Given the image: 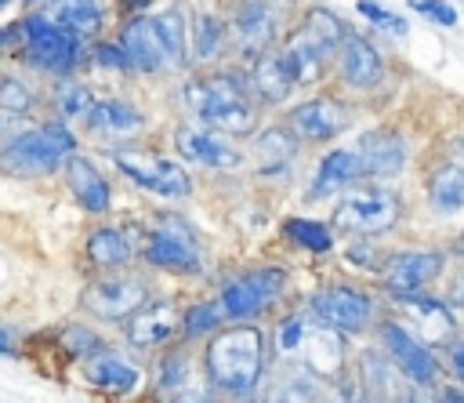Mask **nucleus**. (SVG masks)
<instances>
[{"label":"nucleus","mask_w":464,"mask_h":403,"mask_svg":"<svg viewBox=\"0 0 464 403\" xmlns=\"http://www.w3.org/2000/svg\"><path fill=\"white\" fill-rule=\"evenodd\" d=\"M439 403H464V388H457V385H446V388L439 392Z\"/></svg>","instance_id":"49530a36"},{"label":"nucleus","mask_w":464,"mask_h":403,"mask_svg":"<svg viewBox=\"0 0 464 403\" xmlns=\"http://www.w3.org/2000/svg\"><path fill=\"white\" fill-rule=\"evenodd\" d=\"M80 367H83V378H87L94 388H102V392H116V396L134 392L138 381H141V370H138L130 359H123L116 349H109V345H105L102 352L87 356Z\"/></svg>","instance_id":"bb28decb"},{"label":"nucleus","mask_w":464,"mask_h":403,"mask_svg":"<svg viewBox=\"0 0 464 403\" xmlns=\"http://www.w3.org/2000/svg\"><path fill=\"white\" fill-rule=\"evenodd\" d=\"M174 403H214L210 396H203V392H181Z\"/></svg>","instance_id":"de8ad7c7"},{"label":"nucleus","mask_w":464,"mask_h":403,"mask_svg":"<svg viewBox=\"0 0 464 403\" xmlns=\"http://www.w3.org/2000/svg\"><path fill=\"white\" fill-rule=\"evenodd\" d=\"M286 290V272L279 265H261V269H246V272H236L221 283L218 290V309L225 319L239 323V319H250L257 312H265L279 294Z\"/></svg>","instance_id":"f8f14e48"},{"label":"nucleus","mask_w":464,"mask_h":403,"mask_svg":"<svg viewBox=\"0 0 464 403\" xmlns=\"http://www.w3.org/2000/svg\"><path fill=\"white\" fill-rule=\"evenodd\" d=\"M334 62H337V80H341L344 87L373 91V87H381V80H384V58H381V51H377L362 33H352V29H348V33L341 36V44H337Z\"/></svg>","instance_id":"6ab92c4d"},{"label":"nucleus","mask_w":464,"mask_h":403,"mask_svg":"<svg viewBox=\"0 0 464 403\" xmlns=\"http://www.w3.org/2000/svg\"><path fill=\"white\" fill-rule=\"evenodd\" d=\"M62 182L72 196V203L91 214V218H105L112 211V182L109 174L102 171V163L87 152H72L65 163H62Z\"/></svg>","instance_id":"2eb2a0df"},{"label":"nucleus","mask_w":464,"mask_h":403,"mask_svg":"<svg viewBox=\"0 0 464 403\" xmlns=\"http://www.w3.org/2000/svg\"><path fill=\"white\" fill-rule=\"evenodd\" d=\"M181 323V309L167 298H149L130 319H123V338L130 349H163Z\"/></svg>","instance_id":"4be33fe9"},{"label":"nucleus","mask_w":464,"mask_h":403,"mask_svg":"<svg viewBox=\"0 0 464 403\" xmlns=\"http://www.w3.org/2000/svg\"><path fill=\"white\" fill-rule=\"evenodd\" d=\"M276 349L283 356L304 359V367L315 378H341V370H344V334L315 323L304 312H294L279 323Z\"/></svg>","instance_id":"0eeeda50"},{"label":"nucleus","mask_w":464,"mask_h":403,"mask_svg":"<svg viewBox=\"0 0 464 403\" xmlns=\"http://www.w3.org/2000/svg\"><path fill=\"white\" fill-rule=\"evenodd\" d=\"M402 305H406V312L428 330V338H446V334H453V316L446 312L442 301H435V298H428V294H413V298H402Z\"/></svg>","instance_id":"c9c22d12"},{"label":"nucleus","mask_w":464,"mask_h":403,"mask_svg":"<svg viewBox=\"0 0 464 403\" xmlns=\"http://www.w3.org/2000/svg\"><path fill=\"white\" fill-rule=\"evenodd\" d=\"M221 309H218V301H196V305H188L185 312H181V334L188 338V341H196V338H210L218 327H221Z\"/></svg>","instance_id":"4c0bfd02"},{"label":"nucleus","mask_w":464,"mask_h":403,"mask_svg":"<svg viewBox=\"0 0 464 403\" xmlns=\"http://www.w3.org/2000/svg\"><path fill=\"white\" fill-rule=\"evenodd\" d=\"M109 160L130 185H138V189H145L160 200H185L192 192L188 171L178 160H170L156 149L123 142V145H109Z\"/></svg>","instance_id":"6e6552de"},{"label":"nucleus","mask_w":464,"mask_h":403,"mask_svg":"<svg viewBox=\"0 0 464 403\" xmlns=\"http://www.w3.org/2000/svg\"><path fill=\"white\" fill-rule=\"evenodd\" d=\"M228 44V33H225V22L210 11L196 15V22L188 25V62H214L221 54V47Z\"/></svg>","instance_id":"72a5a7b5"},{"label":"nucleus","mask_w":464,"mask_h":403,"mask_svg":"<svg viewBox=\"0 0 464 403\" xmlns=\"http://www.w3.org/2000/svg\"><path fill=\"white\" fill-rule=\"evenodd\" d=\"M94 91H91V84H83L80 76H58V80H51V87L44 91V105L51 109V116L54 120H62V123H80L83 116H87V109L94 105Z\"/></svg>","instance_id":"c756f323"},{"label":"nucleus","mask_w":464,"mask_h":403,"mask_svg":"<svg viewBox=\"0 0 464 403\" xmlns=\"http://www.w3.org/2000/svg\"><path fill=\"white\" fill-rule=\"evenodd\" d=\"M174 149L181 160L196 163V167H210V171H228V167H239L243 152L232 145V138L210 131V127H199V123H181L174 131Z\"/></svg>","instance_id":"aec40b11"},{"label":"nucleus","mask_w":464,"mask_h":403,"mask_svg":"<svg viewBox=\"0 0 464 403\" xmlns=\"http://www.w3.org/2000/svg\"><path fill=\"white\" fill-rule=\"evenodd\" d=\"M243 84H246V94H250L254 102H265V105H279V102H286L290 91L297 87L294 76H290V69H286V62L279 58V51L257 54Z\"/></svg>","instance_id":"a878e982"},{"label":"nucleus","mask_w":464,"mask_h":403,"mask_svg":"<svg viewBox=\"0 0 464 403\" xmlns=\"http://www.w3.org/2000/svg\"><path fill=\"white\" fill-rule=\"evenodd\" d=\"M344 33H348L344 22L330 7H308L304 11L297 29L290 36H283V47H279V58L286 62L297 87L312 84L326 69V62H334L337 44H341Z\"/></svg>","instance_id":"39448f33"},{"label":"nucleus","mask_w":464,"mask_h":403,"mask_svg":"<svg viewBox=\"0 0 464 403\" xmlns=\"http://www.w3.org/2000/svg\"><path fill=\"white\" fill-rule=\"evenodd\" d=\"M138 251H141V236L120 221H94L83 236V265L94 272H120V269H130L138 261Z\"/></svg>","instance_id":"4468645a"},{"label":"nucleus","mask_w":464,"mask_h":403,"mask_svg":"<svg viewBox=\"0 0 464 403\" xmlns=\"http://www.w3.org/2000/svg\"><path fill=\"white\" fill-rule=\"evenodd\" d=\"M428 207L435 214H460L464 211V160L446 156L428 174Z\"/></svg>","instance_id":"c85d7f7f"},{"label":"nucleus","mask_w":464,"mask_h":403,"mask_svg":"<svg viewBox=\"0 0 464 403\" xmlns=\"http://www.w3.org/2000/svg\"><path fill=\"white\" fill-rule=\"evenodd\" d=\"M283 236H286L290 243L312 251V254H326V251L334 247L330 225H323V221H315V218H286V221H283Z\"/></svg>","instance_id":"e433bc0d"},{"label":"nucleus","mask_w":464,"mask_h":403,"mask_svg":"<svg viewBox=\"0 0 464 403\" xmlns=\"http://www.w3.org/2000/svg\"><path fill=\"white\" fill-rule=\"evenodd\" d=\"M116 44L130 65V73H167V58H163V47L149 25V15H127L120 22V33H116Z\"/></svg>","instance_id":"393cba45"},{"label":"nucleus","mask_w":464,"mask_h":403,"mask_svg":"<svg viewBox=\"0 0 464 403\" xmlns=\"http://www.w3.org/2000/svg\"><path fill=\"white\" fill-rule=\"evenodd\" d=\"M294 7H297V0H239L225 33L239 54H246V58L268 54L276 44H283Z\"/></svg>","instance_id":"9d476101"},{"label":"nucleus","mask_w":464,"mask_h":403,"mask_svg":"<svg viewBox=\"0 0 464 403\" xmlns=\"http://www.w3.org/2000/svg\"><path fill=\"white\" fill-rule=\"evenodd\" d=\"M80 123L87 127V134L105 138L112 145H123V142L138 138L149 120H145V113L130 98H123V94H98Z\"/></svg>","instance_id":"dca6fc26"},{"label":"nucleus","mask_w":464,"mask_h":403,"mask_svg":"<svg viewBox=\"0 0 464 403\" xmlns=\"http://www.w3.org/2000/svg\"><path fill=\"white\" fill-rule=\"evenodd\" d=\"M14 22H18L14 58L25 65V73L58 80V76H76V69L87 62V44L51 25L36 7H25Z\"/></svg>","instance_id":"20e7f679"},{"label":"nucleus","mask_w":464,"mask_h":403,"mask_svg":"<svg viewBox=\"0 0 464 403\" xmlns=\"http://www.w3.org/2000/svg\"><path fill=\"white\" fill-rule=\"evenodd\" d=\"M149 25L163 47L167 69H185L188 65V15L181 4H167L149 15Z\"/></svg>","instance_id":"cd10ccee"},{"label":"nucleus","mask_w":464,"mask_h":403,"mask_svg":"<svg viewBox=\"0 0 464 403\" xmlns=\"http://www.w3.org/2000/svg\"><path fill=\"white\" fill-rule=\"evenodd\" d=\"M294 152H297V138L286 127H268L254 142V156H257L261 174H283L294 163Z\"/></svg>","instance_id":"473e14b6"},{"label":"nucleus","mask_w":464,"mask_h":403,"mask_svg":"<svg viewBox=\"0 0 464 403\" xmlns=\"http://www.w3.org/2000/svg\"><path fill=\"white\" fill-rule=\"evenodd\" d=\"M4 131H7V116L0 113V138H4Z\"/></svg>","instance_id":"8fccbe9b"},{"label":"nucleus","mask_w":464,"mask_h":403,"mask_svg":"<svg viewBox=\"0 0 464 403\" xmlns=\"http://www.w3.org/2000/svg\"><path fill=\"white\" fill-rule=\"evenodd\" d=\"M265 330L250 323L218 327L203 349V370L214 388L228 396H250L265 374Z\"/></svg>","instance_id":"f03ea898"},{"label":"nucleus","mask_w":464,"mask_h":403,"mask_svg":"<svg viewBox=\"0 0 464 403\" xmlns=\"http://www.w3.org/2000/svg\"><path fill=\"white\" fill-rule=\"evenodd\" d=\"M355 7H359V15L370 18L377 29H388V33H395V36H406V29H410L402 15H395V11H388V7H381V4H373V0H359Z\"/></svg>","instance_id":"a19ab883"},{"label":"nucleus","mask_w":464,"mask_h":403,"mask_svg":"<svg viewBox=\"0 0 464 403\" xmlns=\"http://www.w3.org/2000/svg\"><path fill=\"white\" fill-rule=\"evenodd\" d=\"M11 4H18V0H0V11H7Z\"/></svg>","instance_id":"3c124183"},{"label":"nucleus","mask_w":464,"mask_h":403,"mask_svg":"<svg viewBox=\"0 0 464 403\" xmlns=\"http://www.w3.org/2000/svg\"><path fill=\"white\" fill-rule=\"evenodd\" d=\"M344 127H348V109L330 94L304 98L286 113V131L301 142H330Z\"/></svg>","instance_id":"f3484780"},{"label":"nucleus","mask_w":464,"mask_h":403,"mask_svg":"<svg viewBox=\"0 0 464 403\" xmlns=\"http://www.w3.org/2000/svg\"><path fill=\"white\" fill-rule=\"evenodd\" d=\"M381 341H384V352L395 359V367H399L413 385L428 388V385L439 381V359H435V352L424 349L402 323L388 319V323L381 327Z\"/></svg>","instance_id":"5701e85b"},{"label":"nucleus","mask_w":464,"mask_h":403,"mask_svg":"<svg viewBox=\"0 0 464 403\" xmlns=\"http://www.w3.org/2000/svg\"><path fill=\"white\" fill-rule=\"evenodd\" d=\"M185 105L199 127H210L225 138L250 134L257 127V105L246 94V84L236 73H207L185 84Z\"/></svg>","instance_id":"7ed1b4c3"},{"label":"nucleus","mask_w":464,"mask_h":403,"mask_svg":"<svg viewBox=\"0 0 464 403\" xmlns=\"http://www.w3.org/2000/svg\"><path fill=\"white\" fill-rule=\"evenodd\" d=\"M308 309H312L315 323H323V327H330L337 334H359L373 319V298L362 287H352V283L319 287L308 298Z\"/></svg>","instance_id":"ddd939ff"},{"label":"nucleus","mask_w":464,"mask_h":403,"mask_svg":"<svg viewBox=\"0 0 464 403\" xmlns=\"http://www.w3.org/2000/svg\"><path fill=\"white\" fill-rule=\"evenodd\" d=\"M185 381H188V359L181 349H170L160 356L156 363V385L163 392H185Z\"/></svg>","instance_id":"58836bf2"},{"label":"nucleus","mask_w":464,"mask_h":403,"mask_svg":"<svg viewBox=\"0 0 464 403\" xmlns=\"http://www.w3.org/2000/svg\"><path fill=\"white\" fill-rule=\"evenodd\" d=\"M44 105V91L22 69H0V113L7 120H33Z\"/></svg>","instance_id":"7c9ffc66"},{"label":"nucleus","mask_w":464,"mask_h":403,"mask_svg":"<svg viewBox=\"0 0 464 403\" xmlns=\"http://www.w3.org/2000/svg\"><path fill=\"white\" fill-rule=\"evenodd\" d=\"M395 403H435L428 392H420V385L417 388H410V392H399V399Z\"/></svg>","instance_id":"a18cd8bd"},{"label":"nucleus","mask_w":464,"mask_h":403,"mask_svg":"<svg viewBox=\"0 0 464 403\" xmlns=\"http://www.w3.org/2000/svg\"><path fill=\"white\" fill-rule=\"evenodd\" d=\"M152 298L149 276L134 269L120 272H94L80 290V312L94 323H123Z\"/></svg>","instance_id":"423d86ee"},{"label":"nucleus","mask_w":464,"mask_h":403,"mask_svg":"<svg viewBox=\"0 0 464 403\" xmlns=\"http://www.w3.org/2000/svg\"><path fill=\"white\" fill-rule=\"evenodd\" d=\"M22 341H25V330L11 316H0V356H18Z\"/></svg>","instance_id":"37998d69"},{"label":"nucleus","mask_w":464,"mask_h":403,"mask_svg":"<svg viewBox=\"0 0 464 403\" xmlns=\"http://www.w3.org/2000/svg\"><path fill=\"white\" fill-rule=\"evenodd\" d=\"M54 334H58V349H62L65 356L80 359V363H83L87 356H94V352L105 349L102 334H98L91 323H83V319H69V323H62Z\"/></svg>","instance_id":"f704fd0d"},{"label":"nucleus","mask_w":464,"mask_h":403,"mask_svg":"<svg viewBox=\"0 0 464 403\" xmlns=\"http://www.w3.org/2000/svg\"><path fill=\"white\" fill-rule=\"evenodd\" d=\"M446 359H450L453 374L464 381V341H450V345H446Z\"/></svg>","instance_id":"c03bdc74"},{"label":"nucleus","mask_w":464,"mask_h":403,"mask_svg":"<svg viewBox=\"0 0 464 403\" xmlns=\"http://www.w3.org/2000/svg\"><path fill=\"white\" fill-rule=\"evenodd\" d=\"M410 7L417 11V15H424V18H431L435 25H457V11H453V4H446V0H410Z\"/></svg>","instance_id":"79ce46f5"},{"label":"nucleus","mask_w":464,"mask_h":403,"mask_svg":"<svg viewBox=\"0 0 464 403\" xmlns=\"http://www.w3.org/2000/svg\"><path fill=\"white\" fill-rule=\"evenodd\" d=\"M51 25L65 29L69 36L83 40V44H94L102 40L105 33V22H109V7L105 0H40L33 4Z\"/></svg>","instance_id":"b1692460"},{"label":"nucleus","mask_w":464,"mask_h":403,"mask_svg":"<svg viewBox=\"0 0 464 403\" xmlns=\"http://www.w3.org/2000/svg\"><path fill=\"white\" fill-rule=\"evenodd\" d=\"M355 178H359L355 152H352V149H330V152L319 160L315 174H312L308 196H312V200H315V196H334V192L348 189Z\"/></svg>","instance_id":"2f4dec72"},{"label":"nucleus","mask_w":464,"mask_h":403,"mask_svg":"<svg viewBox=\"0 0 464 403\" xmlns=\"http://www.w3.org/2000/svg\"><path fill=\"white\" fill-rule=\"evenodd\" d=\"M87 58L98 65V69H105V73H130V65H127V58H123V51H120V44L116 40H94V44H87Z\"/></svg>","instance_id":"ea45409f"},{"label":"nucleus","mask_w":464,"mask_h":403,"mask_svg":"<svg viewBox=\"0 0 464 403\" xmlns=\"http://www.w3.org/2000/svg\"><path fill=\"white\" fill-rule=\"evenodd\" d=\"M352 152L359 163V178H395L410 160V145L395 127L366 131Z\"/></svg>","instance_id":"a211bd4d"},{"label":"nucleus","mask_w":464,"mask_h":403,"mask_svg":"<svg viewBox=\"0 0 464 403\" xmlns=\"http://www.w3.org/2000/svg\"><path fill=\"white\" fill-rule=\"evenodd\" d=\"M138 258L149 265V269H160V272H178V276H188V272H199L203 269V243H199V232L181 218V214H160L152 229L141 232V251Z\"/></svg>","instance_id":"1a4fd4ad"},{"label":"nucleus","mask_w":464,"mask_h":403,"mask_svg":"<svg viewBox=\"0 0 464 403\" xmlns=\"http://www.w3.org/2000/svg\"><path fill=\"white\" fill-rule=\"evenodd\" d=\"M402 214V203L392 189L384 185H348L337 211H334V225L344 232H359V236H381L388 229H395Z\"/></svg>","instance_id":"9b49d317"},{"label":"nucleus","mask_w":464,"mask_h":403,"mask_svg":"<svg viewBox=\"0 0 464 403\" xmlns=\"http://www.w3.org/2000/svg\"><path fill=\"white\" fill-rule=\"evenodd\" d=\"M72 152H80V134L54 116L7 127L0 138V174L14 182H44L54 178Z\"/></svg>","instance_id":"f257e3e1"},{"label":"nucleus","mask_w":464,"mask_h":403,"mask_svg":"<svg viewBox=\"0 0 464 403\" xmlns=\"http://www.w3.org/2000/svg\"><path fill=\"white\" fill-rule=\"evenodd\" d=\"M442 254L439 251H402L395 258H388L384 272H381V283L392 298H413L420 294L439 272H442Z\"/></svg>","instance_id":"412c9836"},{"label":"nucleus","mask_w":464,"mask_h":403,"mask_svg":"<svg viewBox=\"0 0 464 403\" xmlns=\"http://www.w3.org/2000/svg\"><path fill=\"white\" fill-rule=\"evenodd\" d=\"M460 247H464V243H460Z\"/></svg>","instance_id":"603ef678"},{"label":"nucleus","mask_w":464,"mask_h":403,"mask_svg":"<svg viewBox=\"0 0 464 403\" xmlns=\"http://www.w3.org/2000/svg\"><path fill=\"white\" fill-rule=\"evenodd\" d=\"M145 7H149V0H127V4H120L123 15H127V11H141V15H145Z\"/></svg>","instance_id":"09e8293b"}]
</instances>
